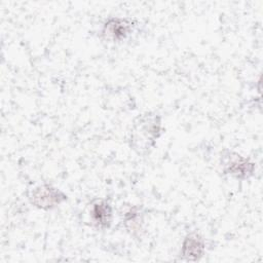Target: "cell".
Returning <instances> with one entry per match:
<instances>
[{"label":"cell","instance_id":"cell-1","mask_svg":"<svg viewBox=\"0 0 263 263\" xmlns=\"http://www.w3.org/2000/svg\"><path fill=\"white\" fill-rule=\"evenodd\" d=\"M162 133V117L155 111L138 115L130 126L128 144L139 155L148 154L155 146Z\"/></svg>","mask_w":263,"mask_h":263},{"label":"cell","instance_id":"cell-2","mask_svg":"<svg viewBox=\"0 0 263 263\" xmlns=\"http://www.w3.org/2000/svg\"><path fill=\"white\" fill-rule=\"evenodd\" d=\"M138 21L130 16H110L102 25L100 36L108 43L119 44L127 41L138 29Z\"/></svg>","mask_w":263,"mask_h":263},{"label":"cell","instance_id":"cell-3","mask_svg":"<svg viewBox=\"0 0 263 263\" xmlns=\"http://www.w3.org/2000/svg\"><path fill=\"white\" fill-rule=\"evenodd\" d=\"M220 166L223 174L237 181L249 180L256 172V163L251 158L230 150L221 152Z\"/></svg>","mask_w":263,"mask_h":263},{"label":"cell","instance_id":"cell-4","mask_svg":"<svg viewBox=\"0 0 263 263\" xmlns=\"http://www.w3.org/2000/svg\"><path fill=\"white\" fill-rule=\"evenodd\" d=\"M30 203L42 211H51L67 201L68 196L58 187L43 183L32 188L28 193Z\"/></svg>","mask_w":263,"mask_h":263},{"label":"cell","instance_id":"cell-5","mask_svg":"<svg viewBox=\"0 0 263 263\" xmlns=\"http://www.w3.org/2000/svg\"><path fill=\"white\" fill-rule=\"evenodd\" d=\"M87 216L91 227L107 230L113 222V206L106 198H96L87 205Z\"/></svg>","mask_w":263,"mask_h":263},{"label":"cell","instance_id":"cell-6","mask_svg":"<svg viewBox=\"0 0 263 263\" xmlns=\"http://www.w3.org/2000/svg\"><path fill=\"white\" fill-rule=\"evenodd\" d=\"M206 243L204 237L197 231H191L183 238L180 259L189 262L199 261L204 255L206 250Z\"/></svg>","mask_w":263,"mask_h":263},{"label":"cell","instance_id":"cell-7","mask_svg":"<svg viewBox=\"0 0 263 263\" xmlns=\"http://www.w3.org/2000/svg\"><path fill=\"white\" fill-rule=\"evenodd\" d=\"M124 229L133 236L139 237L143 232L144 212L140 205H129L122 213Z\"/></svg>","mask_w":263,"mask_h":263}]
</instances>
